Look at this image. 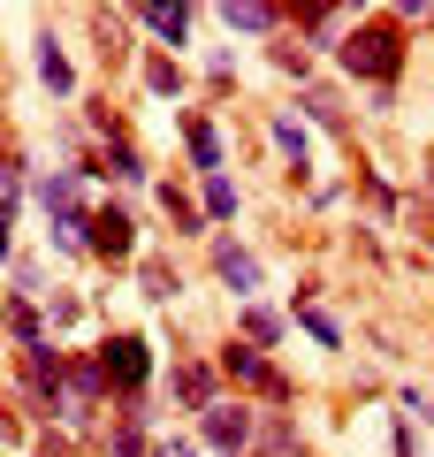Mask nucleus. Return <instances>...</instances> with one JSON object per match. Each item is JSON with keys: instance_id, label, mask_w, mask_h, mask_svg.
Masks as SVG:
<instances>
[{"instance_id": "f257e3e1", "label": "nucleus", "mask_w": 434, "mask_h": 457, "mask_svg": "<svg viewBox=\"0 0 434 457\" xmlns=\"http://www.w3.org/2000/svg\"><path fill=\"white\" fill-rule=\"evenodd\" d=\"M336 62H343V77L366 84V92H396L404 62H412V38H404V23H396V16H366L351 38H343Z\"/></svg>"}, {"instance_id": "f03ea898", "label": "nucleus", "mask_w": 434, "mask_h": 457, "mask_svg": "<svg viewBox=\"0 0 434 457\" xmlns=\"http://www.w3.org/2000/svg\"><path fill=\"white\" fill-rule=\"evenodd\" d=\"M92 351H99V374H107L114 404H145V389H153V374H161L153 336H138V328H107Z\"/></svg>"}, {"instance_id": "7ed1b4c3", "label": "nucleus", "mask_w": 434, "mask_h": 457, "mask_svg": "<svg viewBox=\"0 0 434 457\" xmlns=\"http://www.w3.org/2000/svg\"><path fill=\"white\" fill-rule=\"evenodd\" d=\"M213 366H221V381H229L237 396H267L274 411H282L289 396H297V381H289L282 366H274L267 351H259V343H244V336H229V343H221V359H213Z\"/></svg>"}, {"instance_id": "20e7f679", "label": "nucleus", "mask_w": 434, "mask_h": 457, "mask_svg": "<svg viewBox=\"0 0 434 457\" xmlns=\"http://www.w3.org/2000/svg\"><path fill=\"white\" fill-rule=\"evenodd\" d=\"M38 213H46V221H92V213H99V198H92V168H84V161L46 168V176H38Z\"/></svg>"}, {"instance_id": "39448f33", "label": "nucleus", "mask_w": 434, "mask_h": 457, "mask_svg": "<svg viewBox=\"0 0 434 457\" xmlns=\"http://www.w3.org/2000/svg\"><path fill=\"white\" fill-rule=\"evenodd\" d=\"M198 442H206V457H244V450H259V411L244 404V396H221V404L198 420Z\"/></svg>"}, {"instance_id": "423d86ee", "label": "nucleus", "mask_w": 434, "mask_h": 457, "mask_svg": "<svg viewBox=\"0 0 434 457\" xmlns=\"http://www.w3.org/2000/svg\"><path fill=\"white\" fill-rule=\"evenodd\" d=\"M213 282H221L237 305H259V290H267V267H259L252 245H237V237H213Z\"/></svg>"}, {"instance_id": "0eeeda50", "label": "nucleus", "mask_w": 434, "mask_h": 457, "mask_svg": "<svg viewBox=\"0 0 434 457\" xmlns=\"http://www.w3.org/2000/svg\"><path fill=\"white\" fill-rule=\"evenodd\" d=\"M92 260H107V267L138 260V213L114 206V198H99V213H92Z\"/></svg>"}, {"instance_id": "6e6552de", "label": "nucleus", "mask_w": 434, "mask_h": 457, "mask_svg": "<svg viewBox=\"0 0 434 457\" xmlns=\"http://www.w3.org/2000/svg\"><path fill=\"white\" fill-rule=\"evenodd\" d=\"M168 396H176L191 420H206V411L221 404V366H213V359H176V374H168Z\"/></svg>"}, {"instance_id": "1a4fd4ad", "label": "nucleus", "mask_w": 434, "mask_h": 457, "mask_svg": "<svg viewBox=\"0 0 434 457\" xmlns=\"http://www.w3.org/2000/svg\"><path fill=\"white\" fill-rule=\"evenodd\" d=\"M267 137H274V153H282V168L305 183L313 176V122H305V114H289V107H274L267 114Z\"/></svg>"}, {"instance_id": "9d476101", "label": "nucleus", "mask_w": 434, "mask_h": 457, "mask_svg": "<svg viewBox=\"0 0 434 457\" xmlns=\"http://www.w3.org/2000/svg\"><path fill=\"white\" fill-rule=\"evenodd\" d=\"M213 16H221L229 38H274L289 23V8H274V0H229V8H213Z\"/></svg>"}, {"instance_id": "9b49d317", "label": "nucleus", "mask_w": 434, "mask_h": 457, "mask_svg": "<svg viewBox=\"0 0 434 457\" xmlns=\"http://www.w3.org/2000/svg\"><path fill=\"white\" fill-rule=\"evenodd\" d=\"M176 130H183V153H191L198 176H229V145H221V130H213L206 114H176Z\"/></svg>"}, {"instance_id": "f8f14e48", "label": "nucleus", "mask_w": 434, "mask_h": 457, "mask_svg": "<svg viewBox=\"0 0 434 457\" xmlns=\"http://www.w3.org/2000/svg\"><path fill=\"white\" fill-rule=\"evenodd\" d=\"M129 23H145V31H153V38H161V46H191V23H198V8H183V0H176V8H168V0H145V8H129Z\"/></svg>"}, {"instance_id": "ddd939ff", "label": "nucleus", "mask_w": 434, "mask_h": 457, "mask_svg": "<svg viewBox=\"0 0 434 457\" xmlns=\"http://www.w3.org/2000/svg\"><path fill=\"white\" fill-rule=\"evenodd\" d=\"M84 168H92V183H99V176H114V183H129V191H145V183H153V168H145V153L129 145V137H114V145H99V153H92Z\"/></svg>"}, {"instance_id": "4468645a", "label": "nucleus", "mask_w": 434, "mask_h": 457, "mask_svg": "<svg viewBox=\"0 0 434 457\" xmlns=\"http://www.w3.org/2000/svg\"><path fill=\"white\" fill-rule=\"evenodd\" d=\"M8 343H16V359H31V351H46V343H54L46 312H38L31 297H8Z\"/></svg>"}, {"instance_id": "2eb2a0df", "label": "nucleus", "mask_w": 434, "mask_h": 457, "mask_svg": "<svg viewBox=\"0 0 434 457\" xmlns=\"http://www.w3.org/2000/svg\"><path fill=\"white\" fill-rule=\"evenodd\" d=\"M297 107H305V122H313V130H328V137H351V114H343V99L328 92V84H305V92H297Z\"/></svg>"}, {"instance_id": "dca6fc26", "label": "nucleus", "mask_w": 434, "mask_h": 457, "mask_svg": "<svg viewBox=\"0 0 434 457\" xmlns=\"http://www.w3.org/2000/svg\"><path fill=\"white\" fill-rule=\"evenodd\" d=\"M138 297H145V305H176V297H183L176 260H161V252H153V260H138Z\"/></svg>"}, {"instance_id": "f3484780", "label": "nucleus", "mask_w": 434, "mask_h": 457, "mask_svg": "<svg viewBox=\"0 0 434 457\" xmlns=\"http://www.w3.org/2000/svg\"><path fill=\"white\" fill-rule=\"evenodd\" d=\"M38 84H46V92L54 99H77V62H69V54H62V38H38Z\"/></svg>"}, {"instance_id": "a211bd4d", "label": "nucleus", "mask_w": 434, "mask_h": 457, "mask_svg": "<svg viewBox=\"0 0 434 457\" xmlns=\"http://www.w3.org/2000/svg\"><path fill=\"white\" fill-rule=\"evenodd\" d=\"M259 457H305V435L289 411H259Z\"/></svg>"}, {"instance_id": "6ab92c4d", "label": "nucleus", "mask_w": 434, "mask_h": 457, "mask_svg": "<svg viewBox=\"0 0 434 457\" xmlns=\"http://www.w3.org/2000/svg\"><path fill=\"white\" fill-rule=\"evenodd\" d=\"M161 213L176 221V237H206V198H191V191H176V183H161Z\"/></svg>"}, {"instance_id": "aec40b11", "label": "nucleus", "mask_w": 434, "mask_h": 457, "mask_svg": "<svg viewBox=\"0 0 434 457\" xmlns=\"http://www.w3.org/2000/svg\"><path fill=\"white\" fill-rule=\"evenodd\" d=\"M289 320L305 328V336H313V343H321V351H343V328H336V320H328V312H321V305H313V290H297V305H289Z\"/></svg>"}, {"instance_id": "412c9836", "label": "nucleus", "mask_w": 434, "mask_h": 457, "mask_svg": "<svg viewBox=\"0 0 434 457\" xmlns=\"http://www.w3.org/2000/svg\"><path fill=\"white\" fill-rule=\"evenodd\" d=\"M237 328H244V343H259V351H267V343H282V312L274 305H237Z\"/></svg>"}, {"instance_id": "4be33fe9", "label": "nucleus", "mask_w": 434, "mask_h": 457, "mask_svg": "<svg viewBox=\"0 0 434 457\" xmlns=\"http://www.w3.org/2000/svg\"><path fill=\"white\" fill-rule=\"evenodd\" d=\"M84 312H92V305H84L77 290H54V297H46V328H54V343H62L69 328H84Z\"/></svg>"}, {"instance_id": "5701e85b", "label": "nucleus", "mask_w": 434, "mask_h": 457, "mask_svg": "<svg viewBox=\"0 0 434 457\" xmlns=\"http://www.w3.org/2000/svg\"><path fill=\"white\" fill-rule=\"evenodd\" d=\"M145 92H153V99H176V92H183V62L153 54V62H145Z\"/></svg>"}, {"instance_id": "b1692460", "label": "nucleus", "mask_w": 434, "mask_h": 457, "mask_svg": "<svg viewBox=\"0 0 434 457\" xmlns=\"http://www.w3.org/2000/svg\"><path fill=\"white\" fill-rule=\"evenodd\" d=\"M8 297H31V305L46 297V290H38V260H31V252H8Z\"/></svg>"}, {"instance_id": "393cba45", "label": "nucleus", "mask_w": 434, "mask_h": 457, "mask_svg": "<svg viewBox=\"0 0 434 457\" xmlns=\"http://www.w3.org/2000/svg\"><path fill=\"white\" fill-rule=\"evenodd\" d=\"M237 206H244V191L229 176H206V221H237Z\"/></svg>"}, {"instance_id": "a878e982", "label": "nucleus", "mask_w": 434, "mask_h": 457, "mask_svg": "<svg viewBox=\"0 0 434 457\" xmlns=\"http://www.w3.org/2000/svg\"><path fill=\"white\" fill-rule=\"evenodd\" d=\"M267 62H274V69H282V77H297V84H305V77H313V54H305V46H297V38H274V46H267Z\"/></svg>"}, {"instance_id": "bb28decb", "label": "nucleus", "mask_w": 434, "mask_h": 457, "mask_svg": "<svg viewBox=\"0 0 434 457\" xmlns=\"http://www.w3.org/2000/svg\"><path fill=\"white\" fill-rule=\"evenodd\" d=\"M206 84H213V92H229V84H237V54H229V46L206 54Z\"/></svg>"}, {"instance_id": "cd10ccee", "label": "nucleus", "mask_w": 434, "mask_h": 457, "mask_svg": "<svg viewBox=\"0 0 434 457\" xmlns=\"http://www.w3.org/2000/svg\"><path fill=\"white\" fill-rule=\"evenodd\" d=\"M153 457H206V442H198V435H161Z\"/></svg>"}, {"instance_id": "c85d7f7f", "label": "nucleus", "mask_w": 434, "mask_h": 457, "mask_svg": "<svg viewBox=\"0 0 434 457\" xmlns=\"http://www.w3.org/2000/svg\"><path fill=\"white\" fill-rule=\"evenodd\" d=\"M38 457H69V435H46V450H38Z\"/></svg>"}, {"instance_id": "c756f323", "label": "nucleus", "mask_w": 434, "mask_h": 457, "mask_svg": "<svg viewBox=\"0 0 434 457\" xmlns=\"http://www.w3.org/2000/svg\"><path fill=\"white\" fill-rule=\"evenodd\" d=\"M244 457H259V450H244Z\"/></svg>"}]
</instances>
